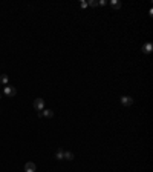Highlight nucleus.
Segmentation results:
<instances>
[{
  "label": "nucleus",
  "instance_id": "nucleus-1",
  "mask_svg": "<svg viewBox=\"0 0 153 172\" xmlns=\"http://www.w3.org/2000/svg\"><path fill=\"white\" fill-rule=\"evenodd\" d=\"M3 92H5V95H8V97H15L17 89L14 86H11V85H6L5 88H3Z\"/></svg>",
  "mask_w": 153,
  "mask_h": 172
},
{
  "label": "nucleus",
  "instance_id": "nucleus-2",
  "mask_svg": "<svg viewBox=\"0 0 153 172\" xmlns=\"http://www.w3.org/2000/svg\"><path fill=\"white\" fill-rule=\"evenodd\" d=\"M34 109H35V111H43V109H44V100L43 98H40V97H38V98H35L34 100Z\"/></svg>",
  "mask_w": 153,
  "mask_h": 172
},
{
  "label": "nucleus",
  "instance_id": "nucleus-3",
  "mask_svg": "<svg viewBox=\"0 0 153 172\" xmlns=\"http://www.w3.org/2000/svg\"><path fill=\"white\" fill-rule=\"evenodd\" d=\"M119 101H121V105H123V106H132V105H133V98L130 95H123L119 98Z\"/></svg>",
  "mask_w": 153,
  "mask_h": 172
},
{
  "label": "nucleus",
  "instance_id": "nucleus-4",
  "mask_svg": "<svg viewBox=\"0 0 153 172\" xmlns=\"http://www.w3.org/2000/svg\"><path fill=\"white\" fill-rule=\"evenodd\" d=\"M38 115H40V117H46V118H52V117H54V111H51V109H46V108H44L43 111H40V112H38Z\"/></svg>",
  "mask_w": 153,
  "mask_h": 172
},
{
  "label": "nucleus",
  "instance_id": "nucleus-5",
  "mask_svg": "<svg viewBox=\"0 0 153 172\" xmlns=\"http://www.w3.org/2000/svg\"><path fill=\"white\" fill-rule=\"evenodd\" d=\"M35 169H37V166H35L32 161H28V163L25 165V169H23V172H35Z\"/></svg>",
  "mask_w": 153,
  "mask_h": 172
},
{
  "label": "nucleus",
  "instance_id": "nucleus-6",
  "mask_svg": "<svg viewBox=\"0 0 153 172\" xmlns=\"http://www.w3.org/2000/svg\"><path fill=\"white\" fill-rule=\"evenodd\" d=\"M152 51H153V45H152L150 42L144 43V45H142V52H144V54H150Z\"/></svg>",
  "mask_w": 153,
  "mask_h": 172
},
{
  "label": "nucleus",
  "instance_id": "nucleus-7",
  "mask_svg": "<svg viewBox=\"0 0 153 172\" xmlns=\"http://www.w3.org/2000/svg\"><path fill=\"white\" fill-rule=\"evenodd\" d=\"M110 6L113 8V9H119V8L123 6V3H121L119 0H112V2H110Z\"/></svg>",
  "mask_w": 153,
  "mask_h": 172
},
{
  "label": "nucleus",
  "instance_id": "nucleus-8",
  "mask_svg": "<svg viewBox=\"0 0 153 172\" xmlns=\"http://www.w3.org/2000/svg\"><path fill=\"white\" fill-rule=\"evenodd\" d=\"M63 160H69V161H72V160H74V154H72L70 151H64V157H63Z\"/></svg>",
  "mask_w": 153,
  "mask_h": 172
},
{
  "label": "nucleus",
  "instance_id": "nucleus-9",
  "mask_svg": "<svg viewBox=\"0 0 153 172\" xmlns=\"http://www.w3.org/2000/svg\"><path fill=\"white\" fill-rule=\"evenodd\" d=\"M63 157H64V151L61 148H58V151L55 152V158L57 160H63Z\"/></svg>",
  "mask_w": 153,
  "mask_h": 172
},
{
  "label": "nucleus",
  "instance_id": "nucleus-10",
  "mask_svg": "<svg viewBox=\"0 0 153 172\" xmlns=\"http://www.w3.org/2000/svg\"><path fill=\"white\" fill-rule=\"evenodd\" d=\"M8 82H9V78H8V76H5V74H3V76H0V85H9V83H8Z\"/></svg>",
  "mask_w": 153,
  "mask_h": 172
},
{
  "label": "nucleus",
  "instance_id": "nucleus-11",
  "mask_svg": "<svg viewBox=\"0 0 153 172\" xmlns=\"http://www.w3.org/2000/svg\"><path fill=\"white\" fill-rule=\"evenodd\" d=\"M87 6L95 8V6H98V2H97V0H89V2H87Z\"/></svg>",
  "mask_w": 153,
  "mask_h": 172
},
{
  "label": "nucleus",
  "instance_id": "nucleus-12",
  "mask_svg": "<svg viewBox=\"0 0 153 172\" xmlns=\"http://www.w3.org/2000/svg\"><path fill=\"white\" fill-rule=\"evenodd\" d=\"M80 6H81V9H84V8H87V2H81V3H80Z\"/></svg>",
  "mask_w": 153,
  "mask_h": 172
},
{
  "label": "nucleus",
  "instance_id": "nucleus-13",
  "mask_svg": "<svg viewBox=\"0 0 153 172\" xmlns=\"http://www.w3.org/2000/svg\"><path fill=\"white\" fill-rule=\"evenodd\" d=\"M98 5L104 6V5H107V2H106V0H100V2H98Z\"/></svg>",
  "mask_w": 153,
  "mask_h": 172
},
{
  "label": "nucleus",
  "instance_id": "nucleus-14",
  "mask_svg": "<svg viewBox=\"0 0 153 172\" xmlns=\"http://www.w3.org/2000/svg\"><path fill=\"white\" fill-rule=\"evenodd\" d=\"M0 98H2V94H0Z\"/></svg>",
  "mask_w": 153,
  "mask_h": 172
}]
</instances>
